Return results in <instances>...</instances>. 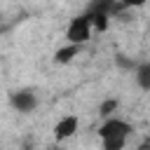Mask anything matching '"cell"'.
Returning <instances> with one entry per match:
<instances>
[{"label":"cell","instance_id":"cell-1","mask_svg":"<svg viewBox=\"0 0 150 150\" xmlns=\"http://www.w3.org/2000/svg\"><path fill=\"white\" fill-rule=\"evenodd\" d=\"M131 127L122 120H110L101 127V138H103V150H122L124 148V141L129 136Z\"/></svg>","mask_w":150,"mask_h":150},{"label":"cell","instance_id":"cell-2","mask_svg":"<svg viewBox=\"0 0 150 150\" xmlns=\"http://www.w3.org/2000/svg\"><path fill=\"white\" fill-rule=\"evenodd\" d=\"M89 35H91V19L89 16L73 19V23L68 26V33H66V38L70 40V45H82V42L89 40Z\"/></svg>","mask_w":150,"mask_h":150},{"label":"cell","instance_id":"cell-3","mask_svg":"<svg viewBox=\"0 0 150 150\" xmlns=\"http://www.w3.org/2000/svg\"><path fill=\"white\" fill-rule=\"evenodd\" d=\"M35 96L30 94V91H16V94H12V105L19 110V112H30L33 108H35Z\"/></svg>","mask_w":150,"mask_h":150},{"label":"cell","instance_id":"cell-4","mask_svg":"<svg viewBox=\"0 0 150 150\" xmlns=\"http://www.w3.org/2000/svg\"><path fill=\"white\" fill-rule=\"evenodd\" d=\"M77 131V120L70 115V117H63L59 124H56V129H54V134H56V138H68V136H73Z\"/></svg>","mask_w":150,"mask_h":150},{"label":"cell","instance_id":"cell-5","mask_svg":"<svg viewBox=\"0 0 150 150\" xmlns=\"http://www.w3.org/2000/svg\"><path fill=\"white\" fill-rule=\"evenodd\" d=\"M77 52H80V45H68V47H63V49H59L54 59H56L59 63H68V61H70V59H73V56H75Z\"/></svg>","mask_w":150,"mask_h":150},{"label":"cell","instance_id":"cell-6","mask_svg":"<svg viewBox=\"0 0 150 150\" xmlns=\"http://www.w3.org/2000/svg\"><path fill=\"white\" fill-rule=\"evenodd\" d=\"M136 80H138V84H141L143 89H150V63H143V66L138 68Z\"/></svg>","mask_w":150,"mask_h":150},{"label":"cell","instance_id":"cell-7","mask_svg":"<svg viewBox=\"0 0 150 150\" xmlns=\"http://www.w3.org/2000/svg\"><path fill=\"white\" fill-rule=\"evenodd\" d=\"M115 108H117V101H105L101 105V115H110V110H115Z\"/></svg>","mask_w":150,"mask_h":150},{"label":"cell","instance_id":"cell-8","mask_svg":"<svg viewBox=\"0 0 150 150\" xmlns=\"http://www.w3.org/2000/svg\"><path fill=\"white\" fill-rule=\"evenodd\" d=\"M145 0H122V5L124 7H138V5H143Z\"/></svg>","mask_w":150,"mask_h":150}]
</instances>
